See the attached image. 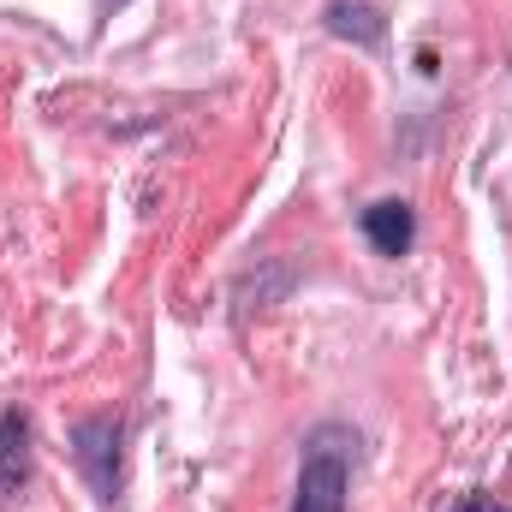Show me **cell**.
Segmentation results:
<instances>
[{
	"label": "cell",
	"instance_id": "1",
	"mask_svg": "<svg viewBox=\"0 0 512 512\" xmlns=\"http://www.w3.org/2000/svg\"><path fill=\"white\" fill-rule=\"evenodd\" d=\"M352 447H358V435L340 429V423H322L304 441L292 512H346V495H352Z\"/></svg>",
	"mask_w": 512,
	"mask_h": 512
},
{
	"label": "cell",
	"instance_id": "2",
	"mask_svg": "<svg viewBox=\"0 0 512 512\" xmlns=\"http://www.w3.org/2000/svg\"><path fill=\"white\" fill-rule=\"evenodd\" d=\"M120 441H126L120 417H84L72 429V459L102 501H114V489H120Z\"/></svg>",
	"mask_w": 512,
	"mask_h": 512
},
{
	"label": "cell",
	"instance_id": "3",
	"mask_svg": "<svg viewBox=\"0 0 512 512\" xmlns=\"http://www.w3.org/2000/svg\"><path fill=\"white\" fill-rule=\"evenodd\" d=\"M364 239H370L382 256H405L411 251V239H417V215H411V203H399V197L370 203V209H364Z\"/></svg>",
	"mask_w": 512,
	"mask_h": 512
},
{
	"label": "cell",
	"instance_id": "4",
	"mask_svg": "<svg viewBox=\"0 0 512 512\" xmlns=\"http://www.w3.org/2000/svg\"><path fill=\"white\" fill-rule=\"evenodd\" d=\"M30 483V423L24 411H0V501Z\"/></svg>",
	"mask_w": 512,
	"mask_h": 512
},
{
	"label": "cell",
	"instance_id": "5",
	"mask_svg": "<svg viewBox=\"0 0 512 512\" xmlns=\"http://www.w3.org/2000/svg\"><path fill=\"white\" fill-rule=\"evenodd\" d=\"M328 30L346 36V42H358V48H376L387 24H382V12L364 6V0H334V6H328Z\"/></svg>",
	"mask_w": 512,
	"mask_h": 512
},
{
	"label": "cell",
	"instance_id": "6",
	"mask_svg": "<svg viewBox=\"0 0 512 512\" xmlns=\"http://www.w3.org/2000/svg\"><path fill=\"white\" fill-rule=\"evenodd\" d=\"M447 512H512L507 501H495V495H483V489H471V495H453V507Z\"/></svg>",
	"mask_w": 512,
	"mask_h": 512
},
{
	"label": "cell",
	"instance_id": "7",
	"mask_svg": "<svg viewBox=\"0 0 512 512\" xmlns=\"http://www.w3.org/2000/svg\"><path fill=\"white\" fill-rule=\"evenodd\" d=\"M96 6H102V18H114V12H120L126 0H96Z\"/></svg>",
	"mask_w": 512,
	"mask_h": 512
}]
</instances>
